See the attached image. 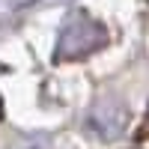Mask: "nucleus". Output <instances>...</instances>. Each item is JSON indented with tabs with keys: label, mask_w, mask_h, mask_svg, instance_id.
<instances>
[{
	"label": "nucleus",
	"mask_w": 149,
	"mask_h": 149,
	"mask_svg": "<svg viewBox=\"0 0 149 149\" xmlns=\"http://www.w3.org/2000/svg\"><path fill=\"white\" fill-rule=\"evenodd\" d=\"M0 116H3V102H0Z\"/></svg>",
	"instance_id": "obj_2"
},
{
	"label": "nucleus",
	"mask_w": 149,
	"mask_h": 149,
	"mask_svg": "<svg viewBox=\"0 0 149 149\" xmlns=\"http://www.w3.org/2000/svg\"><path fill=\"white\" fill-rule=\"evenodd\" d=\"M104 45H107V30L95 18H90L84 9H74L66 18V24H63V33H60L57 60L60 63L81 60V57H90L95 51H102Z\"/></svg>",
	"instance_id": "obj_1"
}]
</instances>
